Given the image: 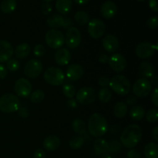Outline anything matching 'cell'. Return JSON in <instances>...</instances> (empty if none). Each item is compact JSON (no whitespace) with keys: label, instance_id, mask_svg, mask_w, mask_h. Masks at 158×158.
<instances>
[{"label":"cell","instance_id":"1","mask_svg":"<svg viewBox=\"0 0 158 158\" xmlns=\"http://www.w3.org/2000/svg\"><path fill=\"white\" fill-rule=\"evenodd\" d=\"M142 138V129L139 125L131 124L127 127L120 136V143L124 148H135Z\"/></svg>","mask_w":158,"mask_h":158},{"label":"cell","instance_id":"2","mask_svg":"<svg viewBox=\"0 0 158 158\" xmlns=\"http://www.w3.org/2000/svg\"><path fill=\"white\" fill-rule=\"evenodd\" d=\"M87 129L93 137H103L107 132V121L102 114L95 113L92 114L88 120Z\"/></svg>","mask_w":158,"mask_h":158},{"label":"cell","instance_id":"3","mask_svg":"<svg viewBox=\"0 0 158 158\" xmlns=\"http://www.w3.org/2000/svg\"><path fill=\"white\" fill-rule=\"evenodd\" d=\"M110 89L115 94L120 96H125L131 91V84L127 78L123 75H116L110 80L109 84Z\"/></svg>","mask_w":158,"mask_h":158},{"label":"cell","instance_id":"4","mask_svg":"<svg viewBox=\"0 0 158 158\" xmlns=\"http://www.w3.org/2000/svg\"><path fill=\"white\" fill-rule=\"evenodd\" d=\"M20 107L18 97L12 94H6L0 97V110L6 114L14 113Z\"/></svg>","mask_w":158,"mask_h":158},{"label":"cell","instance_id":"5","mask_svg":"<svg viewBox=\"0 0 158 158\" xmlns=\"http://www.w3.org/2000/svg\"><path fill=\"white\" fill-rule=\"evenodd\" d=\"M45 81L52 86H60L65 82L66 77L61 69L56 66H51L45 71L43 74Z\"/></svg>","mask_w":158,"mask_h":158},{"label":"cell","instance_id":"6","mask_svg":"<svg viewBox=\"0 0 158 158\" xmlns=\"http://www.w3.org/2000/svg\"><path fill=\"white\" fill-rule=\"evenodd\" d=\"M45 41L51 49H60L65 43V35L58 29H51L46 33Z\"/></svg>","mask_w":158,"mask_h":158},{"label":"cell","instance_id":"7","mask_svg":"<svg viewBox=\"0 0 158 158\" xmlns=\"http://www.w3.org/2000/svg\"><path fill=\"white\" fill-rule=\"evenodd\" d=\"M97 99V92L90 86L80 88L76 94V100L80 104L89 105L94 103Z\"/></svg>","mask_w":158,"mask_h":158},{"label":"cell","instance_id":"8","mask_svg":"<svg viewBox=\"0 0 158 158\" xmlns=\"http://www.w3.org/2000/svg\"><path fill=\"white\" fill-rule=\"evenodd\" d=\"M132 90L136 97L143 98L151 94L152 90V84L151 81L144 78H140L134 83Z\"/></svg>","mask_w":158,"mask_h":158},{"label":"cell","instance_id":"9","mask_svg":"<svg viewBox=\"0 0 158 158\" xmlns=\"http://www.w3.org/2000/svg\"><path fill=\"white\" fill-rule=\"evenodd\" d=\"M43 64L41 62L35 59L30 60L24 66V74L26 77L35 79L40 77L43 72Z\"/></svg>","mask_w":158,"mask_h":158},{"label":"cell","instance_id":"10","mask_svg":"<svg viewBox=\"0 0 158 158\" xmlns=\"http://www.w3.org/2000/svg\"><path fill=\"white\" fill-rule=\"evenodd\" d=\"M106 31L104 23L99 19H93L88 23V32L93 39H100Z\"/></svg>","mask_w":158,"mask_h":158},{"label":"cell","instance_id":"11","mask_svg":"<svg viewBox=\"0 0 158 158\" xmlns=\"http://www.w3.org/2000/svg\"><path fill=\"white\" fill-rule=\"evenodd\" d=\"M81 43V34L76 27H71L67 30L65 36V43L69 49H76Z\"/></svg>","mask_w":158,"mask_h":158},{"label":"cell","instance_id":"12","mask_svg":"<svg viewBox=\"0 0 158 158\" xmlns=\"http://www.w3.org/2000/svg\"><path fill=\"white\" fill-rule=\"evenodd\" d=\"M157 49V46H154L150 42H142L137 46L135 52L137 57L144 60L152 56Z\"/></svg>","mask_w":158,"mask_h":158},{"label":"cell","instance_id":"13","mask_svg":"<svg viewBox=\"0 0 158 158\" xmlns=\"http://www.w3.org/2000/svg\"><path fill=\"white\" fill-rule=\"evenodd\" d=\"M14 89L17 96L22 98H27L32 92V84L27 79L20 78L15 82Z\"/></svg>","mask_w":158,"mask_h":158},{"label":"cell","instance_id":"14","mask_svg":"<svg viewBox=\"0 0 158 158\" xmlns=\"http://www.w3.org/2000/svg\"><path fill=\"white\" fill-rule=\"evenodd\" d=\"M111 69L116 73H120L124 70L127 67V60L123 55L120 53H115L111 56L108 61Z\"/></svg>","mask_w":158,"mask_h":158},{"label":"cell","instance_id":"15","mask_svg":"<svg viewBox=\"0 0 158 158\" xmlns=\"http://www.w3.org/2000/svg\"><path fill=\"white\" fill-rule=\"evenodd\" d=\"M14 53V49L10 43L0 40V63L9 61Z\"/></svg>","mask_w":158,"mask_h":158},{"label":"cell","instance_id":"16","mask_svg":"<svg viewBox=\"0 0 158 158\" xmlns=\"http://www.w3.org/2000/svg\"><path fill=\"white\" fill-rule=\"evenodd\" d=\"M66 77L71 81H77L80 80L84 75V69L80 64L70 65L66 69Z\"/></svg>","mask_w":158,"mask_h":158},{"label":"cell","instance_id":"17","mask_svg":"<svg viewBox=\"0 0 158 158\" xmlns=\"http://www.w3.org/2000/svg\"><path fill=\"white\" fill-rule=\"evenodd\" d=\"M102 44L105 50L108 52H115L116 51L118 50L119 46H120L117 37L111 34L103 37Z\"/></svg>","mask_w":158,"mask_h":158},{"label":"cell","instance_id":"18","mask_svg":"<svg viewBox=\"0 0 158 158\" xmlns=\"http://www.w3.org/2000/svg\"><path fill=\"white\" fill-rule=\"evenodd\" d=\"M117 6L115 2L112 1H106L103 3L100 8L101 15L105 19H111L117 14Z\"/></svg>","mask_w":158,"mask_h":158},{"label":"cell","instance_id":"19","mask_svg":"<svg viewBox=\"0 0 158 158\" xmlns=\"http://www.w3.org/2000/svg\"><path fill=\"white\" fill-rule=\"evenodd\" d=\"M56 63L60 66H66L69 63L71 60V53L66 48H60L56 52L55 56Z\"/></svg>","mask_w":158,"mask_h":158},{"label":"cell","instance_id":"20","mask_svg":"<svg viewBox=\"0 0 158 158\" xmlns=\"http://www.w3.org/2000/svg\"><path fill=\"white\" fill-rule=\"evenodd\" d=\"M139 75L141 78L151 79L154 76V66L148 61H143L139 66Z\"/></svg>","mask_w":158,"mask_h":158},{"label":"cell","instance_id":"21","mask_svg":"<svg viewBox=\"0 0 158 158\" xmlns=\"http://www.w3.org/2000/svg\"><path fill=\"white\" fill-rule=\"evenodd\" d=\"M60 138L56 135H49L44 139L43 142V148L48 151H54L60 146Z\"/></svg>","mask_w":158,"mask_h":158},{"label":"cell","instance_id":"22","mask_svg":"<svg viewBox=\"0 0 158 158\" xmlns=\"http://www.w3.org/2000/svg\"><path fill=\"white\" fill-rule=\"evenodd\" d=\"M31 51L30 46L26 43H22L19 44L14 49V53L16 58L19 60L26 58L29 55Z\"/></svg>","mask_w":158,"mask_h":158},{"label":"cell","instance_id":"23","mask_svg":"<svg viewBox=\"0 0 158 158\" xmlns=\"http://www.w3.org/2000/svg\"><path fill=\"white\" fill-rule=\"evenodd\" d=\"M46 23L48 26L53 29H57L63 27L64 23V18L59 14H53L50 15L46 19Z\"/></svg>","mask_w":158,"mask_h":158},{"label":"cell","instance_id":"24","mask_svg":"<svg viewBox=\"0 0 158 158\" xmlns=\"http://www.w3.org/2000/svg\"><path fill=\"white\" fill-rule=\"evenodd\" d=\"M72 0H56V9L60 13L67 15L72 9Z\"/></svg>","mask_w":158,"mask_h":158},{"label":"cell","instance_id":"25","mask_svg":"<svg viewBox=\"0 0 158 158\" xmlns=\"http://www.w3.org/2000/svg\"><path fill=\"white\" fill-rule=\"evenodd\" d=\"M158 145L155 142H151L145 146L143 154L146 158H158Z\"/></svg>","mask_w":158,"mask_h":158},{"label":"cell","instance_id":"26","mask_svg":"<svg viewBox=\"0 0 158 158\" xmlns=\"http://www.w3.org/2000/svg\"><path fill=\"white\" fill-rule=\"evenodd\" d=\"M145 114H146V111L144 108L141 106H134L130 110V117L135 121L142 120L145 117Z\"/></svg>","mask_w":158,"mask_h":158},{"label":"cell","instance_id":"27","mask_svg":"<svg viewBox=\"0 0 158 158\" xmlns=\"http://www.w3.org/2000/svg\"><path fill=\"white\" fill-rule=\"evenodd\" d=\"M72 129L78 135H83L86 132V124L81 119H75L72 123Z\"/></svg>","mask_w":158,"mask_h":158},{"label":"cell","instance_id":"28","mask_svg":"<svg viewBox=\"0 0 158 158\" xmlns=\"http://www.w3.org/2000/svg\"><path fill=\"white\" fill-rule=\"evenodd\" d=\"M94 150L98 154H103L108 152V142L102 138H98L94 141Z\"/></svg>","mask_w":158,"mask_h":158},{"label":"cell","instance_id":"29","mask_svg":"<svg viewBox=\"0 0 158 158\" xmlns=\"http://www.w3.org/2000/svg\"><path fill=\"white\" fill-rule=\"evenodd\" d=\"M127 113V106L123 102H118L114 107V115L117 118H123Z\"/></svg>","mask_w":158,"mask_h":158},{"label":"cell","instance_id":"30","mask_svg":"<svg viewBox=\"0 0 158 158\" xmlns=\"http://www.w3.org/2000/svg\"><path fill=\"white\" fill-rule=\"evenodd\" d=\"M17 3L15 0H3L1 3L2 12L6 14H9L14 12L16 9Z\"/></svg>","mask_w":158,"mask_h":158},{"label":"cell","instance_id":"31","mask_svg":"<svg viewBox=\"0 0 158 158\" xmlns=\"http://www.w3.org/2000/svg\"><path fill=\"white\" fill-rule=\"evenodd\" d=\"M85 139L82 136L75 135L70 138L69 141V145L71 149L73 150H78L82 148L84 144Z\"/></svg>","mask_w":158,"mask_h":158},{"label":"cell","instance_id":"32","mask_svg":"<svg viewBox=\"0 0 158 158\" xmlns=\"http://www.w3.org/2000/svg\"><path fill=\"white\" fill-rule=\"evenodd\" d=\"M97 98L102 103H108L112 98V92L108 88H101L97 94Z\"/></svg>","mask_w":158,"mask_h":158},{"label":"cell","instance_id":"33","mask_svg":"<svg viewBox=\"0 0 158 158\" xmlns=\"http://www.w3.org/2000/svg\"><path fill=\"white\" fill-rule=\"evenodd\" d=\"M74 19L76 23H78L80 26H84L87 24L89 22V16L88 13H86L84 11H78L74 15Z\"/></svg>","mask_w":158,"mask_h":158},{"label":"cell","instance_id":"34","mask_svg":"<svg viewBox=\"0 0 158 158\" xmlns=\"http://www.w3.org/2000/svg\"><path fill=\"white\" fill-rule=\"evenodd\" d=\"M122 144L120 141L115 139L108 143V151L110 154H117L121 151Z\"/></svg>","mask_w":158,"mask_h":158},{"label":"cell","instance_id":"35","mask_svg":"<svg viewBox=\"0 0 158 158\" xmlns=\"http://www.w3.org/2000/svg\"><path fill=\"white\" fill-rule=\"evenodd\" d=\"M62 91H63V95L69 99L73 98L77 94V89H76L75 86L72 84H69V83H66V84L63 85Z\"/></svg>","mask_w":158,"mask_h":158},{"label":"cell","instance_id":"36","mask_svg":"<svg viewBox=\"0 0 158 158\" xmlns=\"http://www.w3.org/2000/svg\"><path fill=\"white\" fill-rule=\"evenodd\" d=\"M45 98V94L43 90L41 89H36V90L33 91L29 95V99H30L31 102L33 103H40L44 100Z\"/></svg>","mask_w":158,"mask_h":158},{"label":"cell","instance_id":"37","mask_svg":"<svg viewBox=\"0 0 158 158\" xmlns=\"http://www.w3.org/2000/svg\"><path fill=\"white\" fill-rule=\"evenodd\" d=\"M147 120L149 123H155L158 120V111L156 108L151 109L145 114Z\"/></svg>","mask_w":158,"mask_h":158},{"label":"cell","instance_id":"38","mask_svg":"<svg viewBox=\"0 0 158 158\" xmlns=\"http://www.w3.org/2000/svg\"><path fill=\"white\" fill-rule=\"evenodd\" d=\"M6 66H7L8 70L11 71V72H15L19 69L20 63L16 60L12 59V60H9V61H7Z\"/></svg>","mask_w":158,"mask_h":158},{"label":"cell","instance_id":"39","mask_svg":"<svg viewBox=\"0 0 158 158\" xmlns=\"http://www.w3.org/2000/svg\"><path fill=\"white\" fill-rule=\"evenodd\" d=\"M46 53V48L43 44H37L33 49V54L36 57H42Z\"/></svg>","mask_w":158,"mask_h":158},{"label":"cell","instance_id":"40","mask_svg":"<svg viewBox=\"0 0 158 158\" xmlns=\"http://www.w3.org/2000/svg\"><path fill=\"white\" fill-rule=\"evenodd\" d=\"M147 25L150 29H157L158 26V17L157 15L150 17L147 21Z\"/></svg>","mask_w":158,"mask_h":158},{"label":"cell","instance_id":"41","mask_svg":"<svg viewBox=\"0 0 158 158\" xmlns=\"http://www.w3.org/2000/svg\"><path fill=\"white\" fill-rule=\"evenodd\" d=\"M52 5L49 2H45L41 6V12L44 15H49L52 12Z\"/></svg>","mask_w":158,"mask_h":158},{"label":"cell","instance_id":"42","mask_svg":"<svg viewBox=\"0 0 158 158\" xmlns=\"http://www.w3.org/2000/svg\"><path fill=\"white\" fill-rule=\"evenodd\" d=\"M127 158H141V154L138 150L132 148L127 152Z\"/></svg>","mask_w":158,"mask_h":158},{"label":"cell","instance_id":"43","mask_svg":"<svg viewBox=\"0 0 158 158\" xmlns=\"http://www.w3.org/2000/svg\"><path fill=\"white\" fill-rule=\"evenodd\" d=\"M98 84L102 88H107L110 84V79L107 77H101L98 80Z\"/></svg>","mask_w":158,"mask_h":158},{"label":"cell","instance_id":"44","mask_svg":"<svg viewBox=\"0 0 158 158\" xmlns=\"http://www.w3.org/2000/svg\"><path fill=\"white\" fill-rule=\"evenodd\" d=\"M151 101H152L153 104L157 107L158 106V89L157 87L154 88L153 90L152 94H151Z\"/></svg>","mask_w":158,"mask_h":158},{"label":"cell","instance_id":"45","mask_svg":"<svg viewBox=\"0 0 158 158\" xmlns=\"http://www.w3.org/2000/svg\"><path fill=\"white\" fill-rule=\"evenodd\" d=\"M18 114L22 118H26L29 117V111L26 107H19L18 110Z\"/></svg>","mask_w":158,"mask_h":158},{"label":"cell","instance_id":"46","mask_svg":"<svg viewBox=\"0 0 158 158\" xmlns=\"http://www.w3.org/2000/svg\"><path fill=\"white\" fill-rule=\"evenodd\" d=\"M8 74V69L4 65L0 63V80H4Z\"/></svg>","mask_w":158,"mask_h":158},{"label":"cell","instance_id":"47","mask_svg":"<svg viewBox=\"0 0 158 158\" xmlns=\"http://www.w3.org/2000/svg\"><path fill=\"white\" fill-rule=\"evenodd\" d=\"M137 103V97L135 96H131L127 99L126 104L127 106H134Z\"/></svg>","mask_w":158,"mask_h":158},{"label":"cell","instance_id":"48","mask_svg":"<svg viewBox=\"0 0 158 158\" xmlns=\"http://www.w3.org/2000/svg\"><path fill=\"white\" fill-rule=\"evenodd\" d=\"M34 158H46V153L43 149H37L34 152Z\"/></svg>","mask_w":158,"mask_h":158},{"label":"cell","instance_id":"49","mask_svg":"<svg viewBox=\"0 0 158 158\" xmlns=\"http://www.w3.org/2000/svg\"><path fill=\"white\" fill-rule=\"evenodd\" d=\"M73 20L71 19L64 18V23H63V28L69 29V28L73 27Z\"/></svg>","mask_w":158,"mask_h":158},{"label":"cell","instance_id":"50","mask_svg":"<svg viewBox=\"0 0 158 158\" xmlns=\"http://www.w3.org/2000/svg\"><path fill=\"white\" fill-rule=\"evenodd\" d=\"M149 6L150 8H151V10L157 12L158 11L157 0H149Z\"/></svg>","mask_w":158,"mask_h":158},{"label":"cell","instance_id":"51","mask_svg":"<svg viewBox=\"0 0 158 158\" xmlns=\"http://www.w3.org/2000/svg\"><path fill=\"white\" fill-rule=\"evenodd\" d=\"M109 59H110V57L108 56L106 54L102 53L99 56L98 60H99V62H100V63H103V64H104V63H108V61H109Z\"/></svg>","mask_w":158,"mask_h":158},{"label":"cell","instance_id":"52","mask_svg":"<svg viewBox=\"0 0 158 158\" xmlns=\"http://www.w3.org/2000/svg\"><path fill=\"white\" fill-rule=\"evenodd\" d=\"M151 137L154 139L155 143L158 141V127H155L151 132Z\"/></svg>","mask_w":158,"mask_h":158},{"label":"cell","instance_id":"53","mask_svg":"<svg viewBox=\"0 0 158 158\" xmlns=\"http://www.w3.org/2000/svg\"><path fill=\"white\" fill-rule=\"evenodd\" d=\"M67 104H68V106H69V107H72V108L76 107V106H77V100H74V99H73V98L69 99V101H68Z\"/></svg>","mask_w":158,"mask_h":158},{"label":"cell","instance_id":"54","mask_svg":"<svg viewBox=\"0 0 158 158\" xmlns=\"http://www.w3.org/2000/svg\"><path fill=\"white\" fill-rule=\"evenodd\" d=\"M73 1L78 5H84L89 2V0H73Z\"/></svg>","mask_w":158,"mask_h":158},{"label":"cell","instance_id":"55","mask_svg":"<svg viewBox=\"0 0 158 158\" xmlns=\"http://www.w3.org/2000/svg\"><path fill=\"white\" fill-rule=\"evenodd\" d=\"M101 158H114L112 156V154H108V153H105V154H103L101 156Z\"/></svg>","mask_w":158,"mask_h":158},{"label":"cell","instance_id":"56","mask_svg":"<svg viewBox=\"0 0 158 158\" xmlns=\"http://www.w3.org/2000/svg\"><path fill=\"white\" fill-rule=\"evenodd\" d=\"M151 84H155V85L157 84V77L154 76V77H153L152 78H151Z\"/></svg>","mask_w":158,"mask_h":158},{"label":"cell","instance_id":"57","mask_svg":"<svg viewBox=\"0 0 158 158\" xmlns=\"http://www.w3.org/2000/svg\"><path fill=\"white\" fill-rule=\"evenodd\" d=\"M43 1H44L45 2H49L52 1V0H43Z\"/></svg>","mask_w":158,"mask_h":158},{"label":"cell","instance_id":"58","mask_svg":"<svg viewBox=\"0 0 158 158\" xmlns=\"http://www.w3.org/2000/svg\"><path fill=\"white\" fill-rule=\"evenodd\" d=\"M137 1H138V2H144V1H146V0H137Z\"/></svg>","mask_w":158,"mask_h":158}]
</instances>
